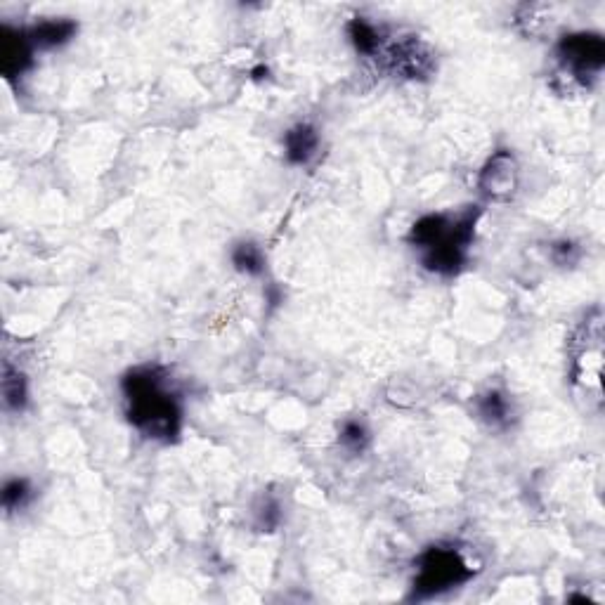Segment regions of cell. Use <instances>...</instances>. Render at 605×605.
<instances>
[{
	"mask_svg": "<svg viewBox=\"0 0 605 605\" xmlns=\"http://www.w3.org/2000/svg\"><path fill=\"white\" fill-rule=\"evenodd\" d=\"M121 393L130 426L149 440L175 442L182 431V405L171 376L159 364H145L123 374Z\"/></svg>",
	"mask_w": 605,
	"mask_h": 605,
	"instance_id": "6da1fadb",
	"label": "cell"
},
{
	"mask_svg": "<svg viewBox=\"0 0 605 605\" xmlns=\"http://www.w3.org/2000/svg\"><path fill=\"white\" fill-rule=\"evenodd\" d=\"M480 220L478 206L459 213H428L409 230V244L421 253V265L440 277L459 275Z\"/></svg>",
	"mask_w": 605,
	"mask_h": 605,
	"instance_id": "7a4b0ae2",
	"label": "cell"
},
{
	"mask_svg": "<svg viewBox=\"0 0 605 605\" xmlns=\"http://www.w3.org/2000/svg\"><path fill=\"white\" fill-rule=\"evenodd\" d=\"M476 568L461 549L450 544H435L416 558V577L409 601H431L447 591L468 584L476 577Z\"/></svg>",
	"mask_w": 605,
	"mask_h": 605,
	"instance_id": "3957f363",
	"label": "cell"
},
{
	"mask_svg": "<svg viewBox=\"0 0 605 605\" xmlns=\"http://www.w3.org/2000/svg\"><path fill=\"white\" fill-rule=\"evenodd\" d=\"M558 76L570 78L572 86L587 88L605 67V38L594 31L565 34L556 45Z\"/></svg>",
	"mask_w": 605,
	"mask_h": 605,
	"instance_id": "277c9868",
	"label": "cell"
},
{
	"mask_svg": "<svg viewBox=\"0 0 605 605\" xmlns=\"http://www.w3.org/2000/svg\"><path fill=\"white\" fill-rule=\"evenodd\" d=\"M374 60L383 71L405 81H424L435 71L433 50L419 36H402L395 41H388L386 36Z\"/></svg>",
	"mask_w": 605,
	"mask_h": 605,
	"instance_id": "5b68a950",
	"label": "cell"
},
{
	"mask_svg": "<svg viewBox=\"0 0 605 605\" xmlns=\"http://www.w3.org/2000/svg\"><path fill=\"white\" fill-rule=\"evenodd\" d=\"M478 187L490 201H509L518 190V161L509 149H497L480 168Z\"/></svg>",
	"mask_w": 605,
	"mask_h": 605,
	"instance_id": "8992f818",
	"label": "cell"
},
{
	"mask_svg": "<svg viewBox=\"0 0 605 605\" xmlns=\"http://www.w3.org/2000/svg\"><path fill=\"white\" fill-rule=\"evenodd\" d=\"M36 48L29 41L26 29H15V26H3L0 31V64H3L5 78L24 76L34 67Z\"/></svg>",
	"mask_w": 605,
	"mask_h": 605,
	"instance_id": "52a82bcc",
	"label": "cell"
},
{
	"mask_svg": "<svg viewBox=\"0 0 605 605\" xmlns=\"http://www.w3.org/2000/svg\"><path fill=\"white\" fill-rule=\"evenodd\" d=\"M284 156L291 166H308L320 152V130L312 123H296L284 133Z\"/></svg>",
	"mask_w": 605,
	"mask_h": 605,
	"instance_id": "ba28073f",
	"label": "cell"
},
{
	"mask_svg": "<svg viewBox=\"0 0 605 605\" xmlns=\"http://www.w3.org/2000/svg\"><path fill=\"white\" fill-rule=\"evenodd\" d=\"M76 31H78V24L74 19L48 17V19H41V22L31 24L29 29H26V34H29V41L36 50H55V48H62V45H67L71 38L76 36Z\"/></svg>",
	"mask_w": 605,
	"mask_h": 605,
	"instance_id": "9c48e42d",
	"label": "cell"
},
{
	"mask_svg": "<svg viewBox=\"0 0 605 605\" xmlns=\"http://www.w3.org/2000/svg\"><path fill=\"white\" fill-rule=\"evenodd\" d=\"M476 414L490 428H509L513 419V402L504 390L490 388L476 398Z\"/></svg>",
	"mask_w": 605,
	"mask_h": 605,
	"instance_id": "30bf717a",
	"label": "cell"
},
{
	"mask_svg": "<svg viewBox=\"0 0 605 605\" xmlns=\"http://www.w3.org/2000/svg\"><path fill=\"white\" fill-rule=\"evenodd\" d=\"M3 405L8 412L22 414L29 405V381L19 367H12L10 362L3 364Z\"/></svg>",
	"mask_w": 605,
	"mask_h": 605,
	"instance_id": "8fae6325",
	"label": "cell"
},
{
	"mask_svg": "<svg viewBox=\"0 0 605 605\" xmlns=\"http://www.w3.org/2000/svg\"><path fill=\"white\" fill-rule=\"evenodd\" d=\"M346 29H348L350 43H353V48L357 50V55L374 60L376 52L381 50L383 38H386V34H383L379 26L367 22L364 17H355V19H350Z\"/></svg>",
	"mask_w": 605,
	"mask_h": 605,
	"instance_id": "7c38bea8",
	"label": "cell"
},
{
	"mask_svg": "<svg viewBox=\"0 0 605 605\" xmlns=\"http://www.w3.org/2000/svg\"><path fill=\"white\" fill-rule=\"evenodd\" d=\"M234 270L246 277H260L265 272L263 249L256 242H237L230 251Z\"/></svg>",
	"mask_w": 605,
	"mask_h": 605,
	"instance_id": "4fadbf2b",
	"label": "cell"
},
{
	"mask_svg": "<svg viewBox=\"0 0 605 605\" xmlns=\"http://www.w3.org/2000/svg\"><path fill=\"white\" fill-rule=\"evenodd\" d=\"M369 442H372V433L364 421L360 419H346L338 428V445L350 454H362L367 452Z\"/></svg>",
	"mask_w": 605,
	"mask_h": 605,
	"instance_id": "5bb4252c",
	"label": "cell"
},
{
	"mask_svg": "<svg viewBox=\"0 0 605 605\" xmlns=\"http://www.w3.org/2000/svg\"><path fill=\"white\" fill-rule=\"evenodd\" d=\"M36 490L31 487V483L26 478H10L8 483L3 485V509L8 513L22 511L34 502Z\"/></svg>",
	"mask_w": 605,
	"mask_h": 605,
	"instance_id": "9a60e30c",
	"label": "cell"
},
{
	"mask_svg": "<svg viewBox=\"0 0 605 605\" xmlns=\"http://www.w3.org/2000/svg\"><path fill=\"white\" fill-rule=\"evenodd\" d=\"M282 523V504L272 494H263L253 509V525L258 532H275Z\"/></svg>",
	"mask_w": 605,
	"mask_h": 605,
	"instance_id": "2e32d148",
	"label": "cell"
},
{
	"mask_svg": "<svg viewBox=\"0 0 605 605\" xmlns=\"http://www.w3.org/2000/svg\"><path fill=\"white\" fill-rule=\"evenodd\" d=\"M551 260L561 268H568V265H575L580 260V246L570 239H558V242L551 244Z\"/></svg>",
	"mask_w": 605,
	"mask_h": 605,
	"instance_id": "e0dca14e",
	"label": "cell"
},
{
	"mask_svg": "<svg viewBox=\"0 0 605 605\" xmlns=\"http://www.w3.org/2000/svg\"><path fill=\"white\" fill-rule=\"evenodd\" d=\"M251 74H253V78H256V81H260V78H265V76H268V67H258V69H253Z\"/></svg>",
	"mask_w": 605,
	"mask_h": 605,
	"instance_id": "ac0fdd59",
	"label": "cell"
}]
</instances>
